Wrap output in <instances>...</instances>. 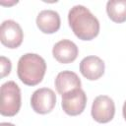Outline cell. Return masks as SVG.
<instances>
[{"label": "cell", "mask_w": 126, "mask_h": 126, "mask_svg": "<svg viewBox=\"0 0 126 126\" xmlns=\"http://www.w3.org/2000/svg\"><path fill=\"white\" fill-rule=\"evenodd\" d=\"M55 88L59 94L63 95L71 91L81 88V80L75 72L62 71L55 79Z\"/></svg>", "instance_id": "cell-11"}, {"label": "cell", "mask_w": 126, "mask_h": 126, "mask_svg": "<svg viewBox=\"0 0 126 126\" xmlns=\"http://www.w3.org/2000/svg\"><path fill=\"white\" fill-rule=\"evenodd\" d=\"M23 37V30L17 22L13 20H6L1 24L0 40L6 47L11 49L19 47L22 44Z\"/></svg>", "instance_id": "cell-6"}, {"label": "cell", "mask_w": 126, "mask_h": 126, "mask_svg": "<svg viewBox=\"0 0 126 126\" xmlns=\"http://www.w3.org/2000/svg\"><path fill=\"white\" fill-rule=\"evenodd\" d=\"M21 108V90L14 81H8L1 86L0 113L4 116H14Z\"/></svg>", "instance_id": "cell-3"}, {"label": "cell", "mask_w": 126, "mask_h": 126, "mask_svg": "<svg viewBox=\"0 0 126 126\" xmlns=\"http://www.w3.org/2000/svg\"><path fill=\"white\" fill-rule=\"evenodd\" d=\"M0 126H15V125L12 123H9V122H2V123H0Z\"/></svg>", "instance_id": "cell-15"}, {"label": "cell", "mask_w": 126, "mask_h": 126, "mask_svg": "<svg viewBox=\"0 0 126 126\" xmlns=\"http://www.w3.org/2000/svg\"><path fill=\"white\" fill-rule=\"evenodd\" d=\"M69 26L75 35L82 40H92L99 32V22L83 5H75L68 13Z\"/></svg>", "instance_id": "cell-1"}, {"label": "cell", "mask_w": 126, "mask_h": 126, "mask_svg": "<svg viewBox=\"0 0 126 126\" xmlns=\"http://www.w3.org/2000/svg\"><path fill=\"white\" fill-rule=\"evenodd\" d=\"M45 60L35 53H26L18 61L17 73L19 79L27 86H36L45 74Z\"/></svg>", "instance_id": "cell-2"}, {"label": "cell", "mask_w": 126, "mask_h": 126, "mask_svg": "<svg viewBox=\"0 0 126 126\" xmlns=\"http://www.w3.org/2000/svg\"><path fill=\"white\" fill-rule=\"evenodd\" d=\"M60 16L53 10H42L36 17V26L43 33H54L60 29Z\"/></svg>", "instance_id": "cell-10"}, {"label": "cell", "mask_w": 126, "mask_h": 126, "mask_svg": "<svg viewBox=\"0 0 126 126\" xmlns=\"http://www.w3.org/2000/svg\"><path fill=\"white\" fill-rule=\"evenodd\" d=\"M104 69L103 60L94 55L87 56L80 62V72L90 81L99 79L104 74Z\"/></svg>", "instance_id": "cell-8"}, {"label": "cell", "mask_w": 126, "mask_h": 126, "mask_svg": "<svg viewBox=\"0 0 126 126\" xmlns=\"http://www.w3.org/2000/svg\"><path fill=\"white\" fill-rule=\"evenodd\" d=\"M78 53V46L69 39H62L56 42L52 48L53 57L62 64H68L75 61Z\"/></svg>", "instance_id": "cell-9"}, {"label": "cell", "mask_w": 126, "mask_h": 126, "mask_svg": "<svg viewBox=\"0 0 126 126\" xmlns=\"http://www.w3.org/2000/svg\"><path fill=\"white\" fill-rule=\"evenodd\" d=\"M0 67H1V78H4L7 75H9L11 72V68H12L10 59L5 56H1L0 57Z\"/></svg>", "instance_id": "cell-13"}, {"label": "cell", "mask_w": 126, "mask_h": 126, "mask_svg": "<svg viewBox=\"0 0 126 126\" xmlns=\"http://www.w3.org/2000/svg\"><path fill=\"white\" fill-rule=\"evenodd\" d=\"M122 113H123V117H124V118H125V120H126V100L124 101V104H123Z\"/></svg>", "instance_id": "cell-14"}, {"label": "cell", "mask_w": 126, "mask_h": 126, "mask_svg": "<svg viewBox=\"0 0 126 126\" xmlns=\"http://www.w3.org/2000/svg\"><path fill=\"white\" fill-rule=\"evenodd\" d=\"M91 113L93 118L98 123H107L111 121L115 114L113 99L107 95L96 96L94 99Z\"/></svg>", "instance_id": "cell-5"}, {"label": "cell", "mask_w": 126, "mask_h": 126, "mask_svg": "<svg viewBox=\"0 0 126 126\" xmlns=\"http://www.w3.org/2000/svg\"><path fill=\"white\" fill-rule=\"evenodd\" d=\"M56 104V94L49 88H40L34 91L31 97V105L34 112L49 113Z\"/></svg>", "instance_id": "cell-4"}, {"label": "cell", "mask_w": 126, "mask_h": 126, "mask_svg": "<svg viewBox=\"0 0 126 126\" xmlns=\"http://www.w3.org/2000/svg\"><path fill=\"white\" fill-rule=\"evenodd\" d=\"M106 13L109 19L115 23L126 21V0H109L106 3Z\"/></svg>", "instance_id": "cell-12"}, {"label": "cell", "mask_w": 126, "mask_h": 126, "mask_svg": "<svg viewBox=\"0 0 126 126\" xmlns=\"http://www.w3.org/2000/svg\"><path fill=\"white\" fill-rule=\"evenodd\" d=\"M87 104V94L80 88L62 95L61 106L64 112L71 116L81 114Z\"/></svg>", "instance_id": "cell-7"}]
</instances>
